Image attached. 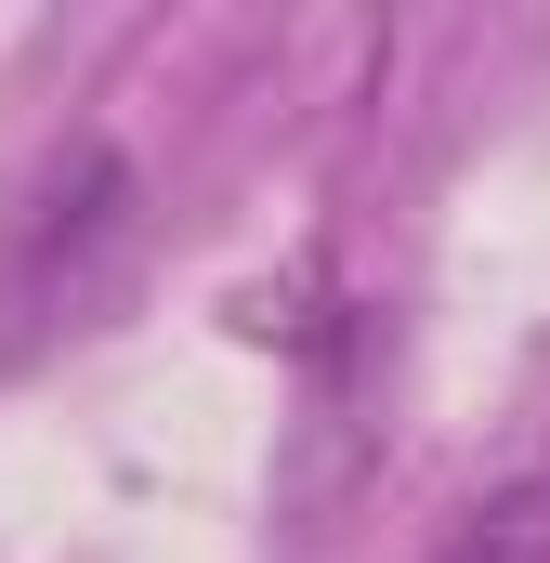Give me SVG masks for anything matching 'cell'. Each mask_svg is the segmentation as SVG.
<instances>
[{
    "label": "cell",
    "mask_w": 550,
    "mask_h": 563,
    "mask_svg": "<svg viewBox=\"0 0 550 563\" xmlns=\"http://www.w3.org/2000/svg\"><path fill=\"white\" fill-rule=\"evenodd\" d=\"M119 250H132V157H119V144H79V157L26 197V223H13V250H0V314H13V341L92 314L106 276H119Z\"/></svg>",
    "instance_id": "cell-1"
},
{
    "label": "cell",
    "mask_w": 550,
    "mask_h": 563,
    "mask_svg": "<svg viewBox=\"0 0 550 563\" xmlns=\"http://www.w3.org/2000/svg\"><path fill=\"white\" fill-rule=\"evenodd\" d=\"M432 563H550V472H512V485H485L446 538H432Z\"/></svg>",
    "instance_id": "cell-2"
}]
</instances>
